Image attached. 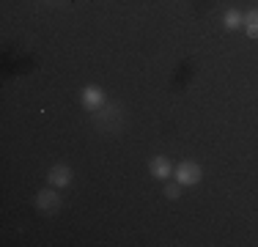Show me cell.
Wrapping results in <instances>:
<instances>
[{
    "mask_svg": "<svg viewBox=\"0 0 258 247\" xmlns=\"http://www.w3.org/2000/svg\"><path fill=\"white\" fill-rule=\"evenodd\" d=\"M36 206L41 209V212H55V209L60 206V198L52 193V190H41L39 195H36Z\"/></svg>",
    "mask_w": 258,
    "mask_h": 247,
    "instance_id": "2",
    "label": "cell"
},
{
    "mask_svg": "<svg viewBox=\"0 0 258 247\" xmlns=\"http://www.w3.org/2000/svg\"><path fill=\"white\" fill-rule=\"evenodd\" d=\"M47 178H50V184H52V187H66V184L72 181V170L66 168V165H55V168L50 170V176H47Z\"/></svg>",
    "mask_w": 258,
    "mask_h": 247,
    "instance_id": "4",
    "label": "cell"
},
{
    "mask_svg": "<svg viewBox=\"0 0 258 247\" xmlns=\"http://www.w3.org/2000/svg\"><path fill=\"white\" fill-rule=\"evenodd\" d=\"M223 25H225L228 30H236L239 25H244V17L239 14L236 9H231V11H225V17H223Z\"/></svg>",
    "mask_w": 258,
    "mask_h": 247,
    "instance_id": "6",
    "label": "cell"
},
{
    "mask_svg": "<svg viewBox=\"0 0 258 247\" xmlns=\"http://www.w3.org/2000/svg\"><path fill=\"white\" fill-rule=\"evenodd\" d=\"M83 104L88 110H96V107H102L104 104V94L99 88H96V85H88V88L83 91Z\"/></svg>",
    "mask_w": 258,
    "mask_h": 247,
    "instance_id": "3",
    "label": "cell"
},
{
    "mask_svg": "<svg viewBox=\"0 0 258 247\" xmlns=\"http://www.w3.org/2000/svg\"><path fill=\"white\" fill-rule=\"evenodd\" d=\"M244 30H247L250 39H258V9H253L244 17Z\"/></svg>",
    "mask_w": 258,
    "mask_h": 247,
    "instance_id": "7",
    "label": "cell"
},
{
    "mask_svg": "<svg viewBox=\"0 0 258 247\" xmlns=\"http://www.w3.org/2000/svg\"><path fill=\"white\" fill-rule=\"evenodd\" d=\"M165 195H168V198H179L181 195V184H168V187H165Z\"/></svg>",
    "mask_w": 258,
    "mask_h": 247,
    "instance_id": "8",
    "label": "cell"
},
{
    "mask_svg": "<svg viewBox=\"0 0 258 247\" xmlns=\"http://www.w3.org/2000/svg\"><path fill=\"white\" fill-rule=\"evenodd\" d=\"M176 181L181 184V187H192V184L201 181V168L195 162H189V159H184V162L176 168Z\"/></svg>",
    "mask_w": 258,
    "mask_h": 247,
    "instance_id": "1",
    "label": "cell"
},
{
    "mask_svg": "<svg viewBox=\"0 0 258 247\" xmlns=\"http://www.w3.org/2000/svg\"><path fill=\"white\" fill-rule=\"evenodd\" d=\"M149 168H151V176H154V178H168L170 170H173V165H170L168 157H154Z\"/></svg>",
    "mask_w": 258,
    "mask_h": 247,
    "instance_id": "5",
    "label": "cell"
}]
</instances>
